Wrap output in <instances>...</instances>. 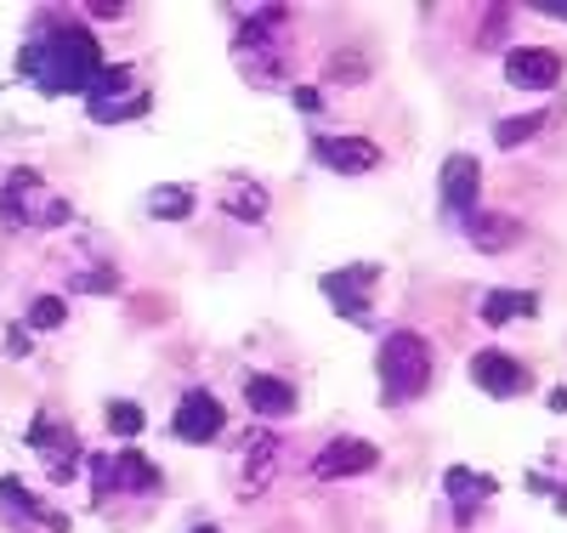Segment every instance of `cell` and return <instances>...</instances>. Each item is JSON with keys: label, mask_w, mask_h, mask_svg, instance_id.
<instances>
[{"label": "cell", "mask_w": 567, "mask_h": 533, "mask_svg": "<svg viewBox=\"0 0 567 533\" xmlns=\"http://www.w3.org/2000/svg\"><path fill=\"white\" fill-rule=\"evenodd\" d=\"M534 312H539V301L528 289H494L483 301V324H511V318H534Z\"/></svg>", "instance_id": "cell-17"}, {"label": "cell", "mask_w": 567, "mask_h": 533, "mask_svg": "<svg viewBox=\"0 0 567 533\" xmlns=\"http://www.w3.org/2000/svg\"><path fill=\"white\" fill-rule=\"evenodd\" d=\"M194 533H221V527H194Z\"/></svg>", "instance_id": "cell-27"}, {"label": "cell", "mask_w": 567, "mask_h": 533, "mask_svg": "<svg viewBox=\"0 0 567 533\" xmlns=\"http://www.w3.org/2000/svg\"><path fill=\"white\" fill-rule=\"evenodd\" d=\"M465 233H471V245H477V250H511V245H516V233H523V227H516L511 216L471 211V216H465Z\"/></svg>", "instance_id": "cell-15"}, {"label": "cell", "mask_w": 567, "mask_h": 533, "mask_svg": "<svg viewBox=\"0 0 567 533\" xmlns=\"http://www.w3.org/2000/svg\"><path fill=\"white\" fill-rule=\"evenodd\" d=\"M227 211L233 216H261L267 211V193H256V187L250 193H227Z\"/></svg>", "instance_id": "cell-24"}, {"label": "cell", "mask_w": 567, "mask_h": 533, "mask_svg": "<svg viewBox=\"0 0 567 533\" xmlns=\"http://www.w3.org/2000/svg\"><path fill=\"white\" fill-rule=\"evenodd\" d=\"M0 500H12V505H18L23 516H45V511H40V500H34V494H23V489H18V482H12V476H7V482H0ZM45 522H52V516H45ZM52 527H63V522H52Z\"/></svg>", "instance_id": "cell-23"}, {"label": "cell", "mask_w": 567, "mask_h": 533, "mask_svg": "<svg viewBox=\"0 0 567 533\" xmlns=\"http://www.w3.org/2000/svg\"><path fill=\"white\" fill-rule=\"evenodd\" d=\"M432 386V347L414 329H392L381 341V398L386 403H414Z\"/></svg>", "instance_id": "cell-2"}, {"label": "cell", "mask_w": 567, "mask_h": 533, "mask_svg": "<svg viewBox=\"0 0 567 533\" xmlns=\"http://www.w3.org/2000/svg\"><path fill=\"white\" fill-rule=\"evenodd\" d=\"M29 443L45 454V471H52V476H74V471H80V443H74L69 426L34 420V426H29Z\"/></svg>", "instance_id": "cell-9"}, {"label": "cell", "mask_w": 567, "mask_h": 533, "mask_svg": "<svg viewBox=\"0 0 567 533\" xmlns=\"http://www.w3.org/2000/svg\"><path fill=\"white\" fill-rule=\"evenodd\" d=\"M374 460H381V449H374V443H363V438H336V443L318 449L312 471H318V476H358V471H369Z\"/></svg>", "instance_id": "cell-12"}, {"label": "cell", "mask_w": 567, "mask_h": 533, "mask_svg": "<svg viewBox=\"0 0 567 533\" xmlns=\"http://www.w3.org/2000/svg\"><path fill=\"white\" fill-rule=\"evenodd\" d=\"M296 109H301V114H318V91H312V85H296Z\"/></svg>", "instance_id": "cell-25"}, {"label": "cell", "mask_w": 567, "mask_h": 533, "mask_svg": "<svg viewBox=\"0 0 567 533\" xmlns=\"http://www.w3.org/2000/svg\"><path fill=\"white\" fill-rule=\"evenodd\" d=\"M221 426H227V414H221V403L210 392H187L176 403V420H171V431H176L182 443H216Z\"/></svg>", "instance_id": "cell-7"}, {"label": "cell", "mask_w": 567, "mask_h": 533, "mask_svg": "<svg viewBox=\"0 0 567 533\" xmlns=\"http://www.w3.org/2000/svg\"><path fill=\"white\" fill-rule=\"evenodd\" d=\"M534 12H545V18H567V0H534Z\"/></svg>", "instance_id": "cell-26"}, {"label": "cell", "mask_w": 567, "mask_h": 533, "mask_svg": "<svg viewBox=\"0 0 567 533\" xmlns=\"http://www.w3.org/2000/svg\"><path fill=\"white\" fill-rule=\"evenodd\" d=\"M374 267H341V273H323V296H329V307H341L352 324H369L374 312H369V289H374Z\"/></svg>", "instance_id": "cell-6"}, {"label": "cell", "mask_w": 567, "mask_h": 533, "mask_svg": "<svg viewBox=\"0 0 567 533\" xmlns=\"http://www.w3.org/2000/svg\"><path fill=\"white\" fill-rule=\"evenodd\" d=\"M312 154H318L329 171H347V176L381 165V148H374L369 136H318V142H312Z\"/></svg>", "instance_id": "cell-10"}, {"label": "cell", "mask_w": 567, "mask_h": 533, "mask_svg": "<svg viewBox=\"0 0 567 533\" xmlns=\"http://www.w3.org/2000/svg\"><path fill=\"white\" fill-rule=\"evenodd\" d=\"M545 131V114H523V120H499V148H523L528 136H539Z\"/></svg>", "instance_id": "cell-20"}, {"label": "cell", "mask_w": 567, "mask_h": 533, "mask_svg": "<svg viewBox=\"0 0 567 533\" xmlns=\"http://www.w3.org/2000/svg\"><path fill=\"white\" fill-rule=\"evenodd\" d=\"M69 211L58 205V199H45V187H40V176L34 171H12L7 176V187H0V222L7 227H29V222H63Z\"/></svg>", "instance_id": "cell-3"}, {"label": "cell", "mask_w": 567, "mask_h": 533, "mask_svg": "<svg viewBox=\"0 0 567 533\" xmlns=\"http://www.w3.org/2000/svg\"><path fill=\"white\" fill-rule=\"evenodd\" d=\"M85 96H91V120H103V125H109V120H131V114L148 109V96L131 91V69H120V63H114V69L103 63V74L91 80Z\"/></svg>", "instance_id": "cell-4"}, {"label": "cell", "mask_w": 567, "mask_h": 533, "mask_svg": "<svg viewBox=\"0 0 567 533\" xmlns=\"http://www.w3.org/2000/svg\"><path fill=\"white\" fill-rule=\"evenodd\" d=\"M239 460H245V489L261 494V489H267V476H272V460H278V438H272V431H256Z\"/></svg>", "instance_id": "cell-16"}, {"label": "cell", "mask_w": 567, "mask_h": 533, "mask_svg": "<svg viewBox=\"0 0 567 533\" xmlns=\"http://www.w3.org/2000/svg\"><path fill=\"white\" fill-rule=\"evenodd\" d=\"M443 489H449V500H460V522H465V516H471V505L494 494V482H488V476H477V471H465V465H454V471L443 476Z\"/></svg>", "instance_id": "cell-18"}, {"label": "cell", "mask_w": 567, "mask_h": 533, "mask_svg": "<svg viewBox=\"0 0 567 533\" xmlns=\"http://www.w3.org/2000/svg\"><path fill=\"white\" fill-rule=\"evenodd\" d=\"M18 74L29 85H40L45 96H69V91H91V80L103 74V52L91 29L80 23H45L18 58Z\"/></svg>", "instance_id": "cell-1"}, {"label": "cell", "mask_w": 567, "mask_h": 533, "mask_svg": "<svg viewBox=\"0 0 567 533\" xmlns=\"http://www.w3.org/2000/svg\"><path fill=\"white\" fill-rule=\"evenodd\" d=\"M63 318H69V307H63L58 296H40V301L29 307V324H34V329H58Z\"/></svg>", "instance_id": "cell-21"}, {"label": "cell", "mask_w": 567, "mask_h": 533, "mask_svg": "<svg viewBox=\"0 0 567 533\" xmlns=\"http://www.w3.org/2000/svg\"><path fill=\"white\" fill-rule=\"evenodd\" d=\"M471 380H477L488 398H523L528 386H534V375L523 369V358H511V352H494V347L471 358Z\"/></svg>", "instance_id": "cell-5"}, {"label": "cell", "mask_w": 567, "mask_h": 533, "mask_svg": "<svg viewBox=\"0 0 567 533\" xmlns=\"http://www.w3.org/2000/svg\"><path fill=\"white\" fill-rule=\"evenodd\" d=\"M477 187H483V165L471 160V154L443 160V205H449L454 216H471V211H477Z\"/></svg>", "instance_id": "cell-11"}, {"label": "cell", "mask_w": 567, "mask_h": 533, "mask_svg": "<svg viewBox=\"0 0 567 533\" xmlns=\"http://www.w3.org/2000/svg\"><path fill=\"white\" fill-rule=\"evenodd\" d=\"M148 211L165 216V222H182L187 211H194V193L187 187H159V193H148Z\"/></svg>", "instance_id": "cell-19"}, {"label": "cell", "mask_w": 567, "mask_h": 533, "mask_svg": "<svg viewBox=\"0 0 567 533\" xmlns=\"http://www.w3.org/2000/svg\"><path fill=\"white\" fill-rule=\"evenodd\" d=\"M109 426L120 431V438H136V431H142V409L136 403H109Z\"/></svg>", "instance_id": "cell-22"}, {"label": "cell", "mask_w": 567, "mask_h": 533, "mask_svg": "<svg viewBox=\"0 0 567 533\" xmlns=\"http://www.w3.org/2000/svg\"><path fill=\"white\" fill-rule=\"evenodd\" d=\"M109 482H114V489H154V482H159V465L142 460V454L97 460V494H109Z\"/></svg>", "instance_id": "cell-14"}, {"label": "cell", "mask_w": 567, "mask_h": 533, "mask_svg": "<svg viewBox=\"0 0 567 533\" xmlns=\"http://www.w3.org/2000/svg\"><path fill=\"white\" fill-rule=\"evenodd\" d=\"M245 403L261 420H284V414H296V386H284L278 375H250L245 380Z\"/></svg>", "instance_id": "cell-13"}, {"label": "cell", "mask_w": 567, "mask_h": 533, "mask_svg": "<svg viewBox=\"0 0 567 533\" xmlns=\"http://www.w3.org/2000/svg\"><path fill=\"white\" fill-rule=\"evenodd\" d=\"M505 80L523 85V91H545L561 80V58L550 52V45H516V52L505 58Z\"/></svg>", "instance_id": "cell-8"}]
</instances>
